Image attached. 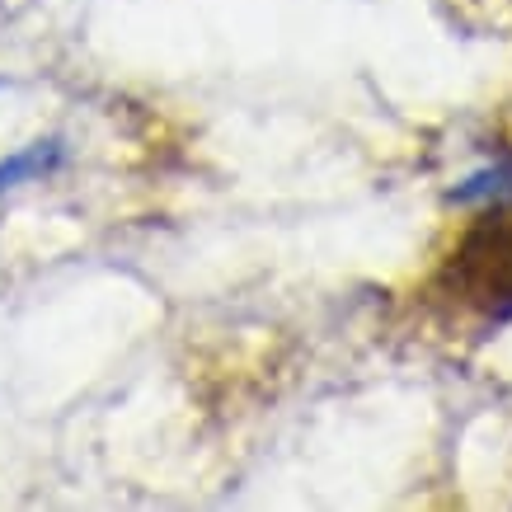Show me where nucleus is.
<instances>
[{
    "label": "nucleus",
    "instance_id": "1",
    "mask_svg": "<svg viewBox=\"0 0 512 512\" xmlns=\"http://www.w3.org/2000/svg\"><path fill=\"white\" fill-rule=\"evenodd\" d=\"M447 287L466 306L489 315H512V217L489 212L466 231L447 264Z\"/></svg>",
    "mask_w": 512,
    "mask_h": 512
},
{
    "label": "nucleus",
    "instance_id": "3",
    "mask_svg": "<svg viewBox=\"0 0 512 512\" xmlns=\"http://www.w3.org/2000/svg\"><path fill=\"white\" fill-rule=\"evenodd\" d=\"M456 202H480V198H512V165H498V170H484L475 174V179H466V184L451 193Z\"/></svg>",
    "mask_w": 512,
    "mask_h": 512
},
{
    "label": "nucleus",
    "instance_id": "2",
    "mask_svg": "<svg viewBox=\"0 0 512 512\" xmlns=\"http://www.w3.org/2000/svg\"><path fill=\"white\" fill-rule=\"evenodd\" d=\"M57 165H62V141H33V146H24V151L0 160V193L24 184V179H43V174H52Z\"/></svg>",
    "mask_w": 512,
    "mask_h": 512
}]
</instances>
